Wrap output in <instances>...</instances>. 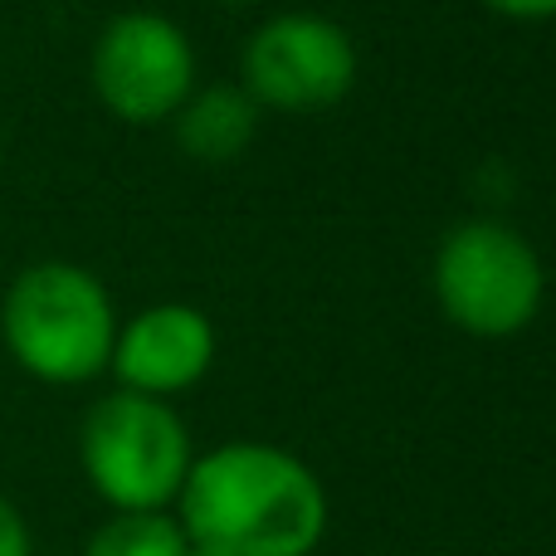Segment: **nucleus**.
Wrapping results in <instances>:
<instances>
[{"instance_id":"obj_10","label":"nucleus","mask_w":556,"mask_h":556,"mask_svg":"<svg viewBox=\"0 0 556 556\" xmlns=\"http://www.w3.org/2000/svg\"><path fill=\"white\" fill-rule=\"evenodd\" d=\"M0 556H35V538H29L25 513L5 493H0Z\"/></svg>"},{"instance_id":"obj_12","label":"nucleus","mask_w":556,"mask_h":556,"mask_svg":"<svg viewBox=\"0 0 556 556\" xmlns=\"http://www.w3.org/2000/svg\"><path fill=\"white\" fill-rule=\"evenodd\" d=\"M186 556H220V552H205V547H186Z\"/></svg>"},{"instance_id":"obj_2","label":"nucleus","mask_w":556,"mask_h":556,"mask_svg":"<svg viewBox=\"0 0 556 556\" xmlns=\"http://www.w3.org/2000/svg\"><path fill=\"white\" fill-rule=\"evenodd\" d=\"M0 342L10 362L45 386H84L108 371L117 307L84 264L45 260L10 278L0 298Z\"/></svg>"},{"instance_id":"obj_1","label":"nucleus","mask_w":556,"mask_h":556,"mask_svg":"<svg viewBox=\"0 0 556 556\" xmlns=\"http://www.w3.org/2000/svg\"><path fill=\"white\" fill-rule=\"evenodd\" d=\"M176 522L220 556H313L327 532V489L298 454L235 440L191 459Z\"/></svg>"},{"instance_id":"obj_11","label":"nucleus","mask_w":556,"mask_h":556,"mask_svg":"<svg viewBox=\"0 0 556 556\" xmlns=\"http://www.w3.org/2000/svg\"><path fill=\"white\" fill-rule=\"evenodd\" d=\"M493 15L503 20H522V25H542V20H556V0H479Z\"/></svg>"},{"instance_id":"obj_13","label":"nucleus","mask_w":556,"mask_h":556,"mask_svg":"<svg viewBox=\"0 0 556 556\" xmlns=\"http://www.w3.org/2000/svg\"><path fill=\"white\" fill-rule=\"evenodd\" d=\"M220 5H254V0H220Z\"/></svg>"},{"instance_id":"obj_4","label":"nucleus","mask_w":556,"mask_h":556,"mask_svg":"<svg viewBox=\"0 0 556 556\" xmlns=\"http://www.w3.org/2000/svg\"><path fill=\"white\" fill-rule=\"evenodd\" d=\"M547 274L518 230L498 220H469L444 235L434 254L440 313L469 337H518L538 317Z\"/></svg>"},{"instance_id":"obj_3","label":"nucleus","mask_w":556,"mask_h":556,"mask_svg":"<svg viewBox=\"0 0 556 556\" xmlns=\"http://www.w3.org/2000/svg\"><path fill=\"white\" fill-rule=\"evenodd\" d=\"M191 434L172 401L113 391L84 415L78 464L113 513H166L191 473Z\"/></svg>"},{"instance_id":"obj_6","label":"nucleus","mask_w":556,"mask_h":556,"mask_svg":"<svg viewBox=\"0 0 556 556\" xmlns=\"http://www.w3.org/2000/svg\"><path fill=\"white\" fill-rule=\"evenodd\" d=\"M356 84V45L327 15L288 10L264 20L240 54V88L274 113H323Z\"/></svg>"},{"instance_id":"obj_8","label":"nucleus","mask_w":556,"mask_h":556,"mask_svg":"<svg viewBox=\"0 0 556 556\" xmlns=\"http://www.w3.org/2000/svg\"><path fill=\"white\" fill-rule=\"evenodd\" d=\"M254 137H260V103L240 84L191 88V98L176 108V142L191 162L225 166L250 152Z\"/></svg>"},{"instance_id":"obj_5","label":"nucleus","mask_w":556,"mask_h":556,"mask_svg":"<svg viewBox=\"0 0 556 556\" xmlns=\"http://www.w3.org/2000/svg\"><path fill=\"white\" fill-rule=\"evenodd\" d=\"M191 88L195 49L176 20L156 10H127L103 25L93 45V93L117 123H172Z\"/></svg>"},{"instance_id":"obj_7","label":"nucleus","mask_w":556,"mask_h":556,"mask_svg":"<svg viewBox=\"0 0 556 556\" xmlns=\"http://www.w3.org/2000/svg\"><path fill=\"white\" fill-rule=\"evenodd\" d=\"M215 366V323L191 303H152L137 317L117 323L113 362L108 371L137 395H172L191 391Z\"/></svg>"},{"instance_id":"obj_9","label":"nucleus","mask_w":556,"mask_h":556,"mask_svg":"<svg viewBox=\"0 0 556 556\" xmlns=\"http://www.w3.org/2000/svg\"><path fill=\"white\" fill-rule=\"evenodd\" d=\"M186 532L172 513H113L88 538L84 556H186Z\"/></svg>"}]
</instances>
